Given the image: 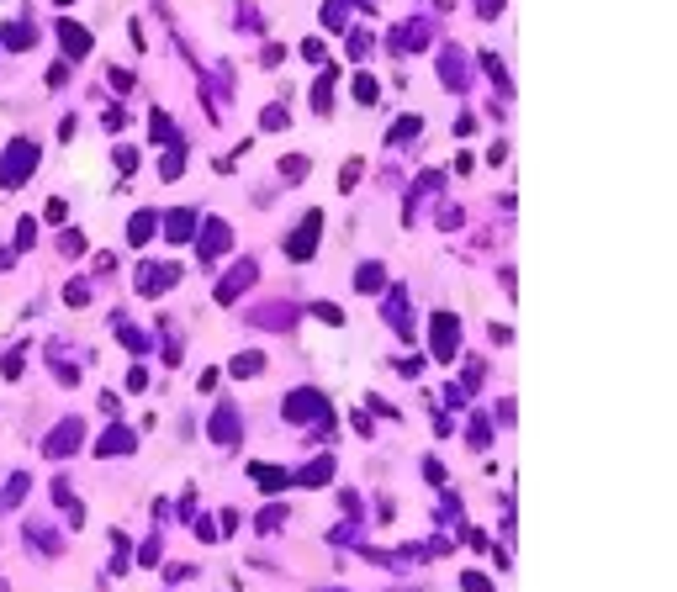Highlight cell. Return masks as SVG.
I'll return each instance as SVG.
<instances>
[{
    "mask_svg": "<svg viewBox=\"0 0 677 592\" xmlns=\"http://www.w3.org/2000/svg\"><path fill=\"white\" fill-rule=\"evenodd\" d=\"M32 159H37V148H32V143H16V148H11V164L0 169V180H6V185H22V180H27V169H32Z\"/></svg>",
    "mask_w": 677,
    "mask_h": 592,
    "instance_id": "cell-1",
    "label": "cell"
},
{
    "mask_svg": "<svg viewBox=\"0 0 677 592\" xmlns=\"http://www.w3.org/2000/svg\"><path fill=\"white\" fill-rule=\"evenodd\" d=\"M318 227H323V217H318V212H307V227H297V233H291V244H286V249H291V260H312Z\"/></svg>",
    "mask_w": 677,
    "mask_h": 592,
    "instance_id": "cell-2",
    "label": "cell"
},
{
    "mask_svg": "<svg viewBox=\"0 0 677 592\" xmlns=\"http://www.w3.org/2000/svg\"><path fill=\"white\" fill-rule=\"evenodd\" d=\"M254 275H260V265H254V260H244V265H238V270H233V275H228V281H223V286H217V302H233V296H238V291H244V286H249V281H254Z\"/></svg>",
    "mask_w": 677,
    "mask_h": 592,
    "instance_id": "cell-3",
    "label": "cell"
},
{
    "mask_svg": "<svg viewBox=\"0 0 677 592\" xmlns=\"http://www.w3.org/2000/svg\"><path fill=\"white\" fill-rule=\"evenodd\" d=\"M74 444H80V418H69V423H64L59 434L48 439V455H69Z\"/></svg>",
    "mask_w": 677,
    "mask_h": 592,
    "instance_id": "cell-4",
    "label": "cell"
},
{
    "mask_svg": "<svg viewBox=\"0 0 677 592\" xmlns=\"http://www.w3.org/2000/svg\"><path fill=\"white\" fill-rule=\"evenodd\" d=\"M233 244V233H228V223H212L207 227V238H202V249H207V260H217V254Z\"/></svg>",
    "mask_w": 677,
    "mask_h": 592,
    "instance_id": "cell-5",
    "label": "cell"
},
{
    "mask_svg": "<svg viewBox=\"0 0 677 592\" xmlns=\"http://www.w3.org/2000/svg\"><path fill=\"white\" fill-rule=\"evenodd\" d=\"M265 370V355H238L233 360V376H260Z\"/></svg>",
    "mask_w": 677,
    "mask_h": 592,
    "instance_id": "cell-6",
    "label": "cell"
},
{
    "mask_svg": "<svg viewBox=\"0 0 677 592\" xmlns=\"http://www.w3.org/2000/svg\"><path fill=\"white\" fill-rule=\"evenodd\" d=\"M59 37H64V48H69V53H85V48H90V43H85V32H80V27H69V22L59 27Z\"/></svg>",
    "mask_w": 677,
    "mask_h": 592,
    "instance_id": "cell-7",
    "label": "cell"
},
{
    "mask_svg": "<svg viewBox=\"0 0 677 592\" xmlns=\"http://www.w3.org/2000/svg\"><path fill=\"white\" fill-rule=\"evenodd\" d=\"M165 233H169V238H190V212H175V217L165 223Z\"/></svg>",
    "mask_w": 677,
    "mask_h": 592,
    "instance_id": "cell-8",
    "label": "cell"
},
{
    "mask_svg": "<svg viewBox=\"0 0 677 592\" xmlns=\"http://www.w3.org/2000/svg\"><path fill=\"white\" fill-rule=\"evenodd\" d=\"M328 465H333V460H312V465H307V476H302V481H307V486L328 481Z\"/></svg>",
    "mask_w": 677,
    "mask_h": 592,
    "instance_id": "cell-9",
    "label": "cell"
},
{
    "mask_svg": "<svg viewBox=\"0 0 677 592\" xmlns=\"http://www.w3.org/2000/svg\"><path fill=\"white\" fill-rule=\"evenodd\" d=\"M127 444H132V439L117 428V434H106V439H101V455H111V450H127Z\"/></svg>",
    "mask_w": 677,
    "mask_h": 592,
    "instance_id": "cell-10",
    "label": "cell"
},
{
    "mask_svg": "<svg viewBox=\"0 0 677 592\" xmlns=\"http://www.w3.org/2000/svg\"><path fill=\"white\" fill-rule=\"evenodd\" d=\"M254 481H260V486H281L286 476H281V471H270V465H254Z\"/></svg>",
    "mask_w": 677,
    "mask_h": 592,
    "instance_id": "cell-11",
    "label": "cell"
},
{
    "mask_svg": "<svg viewBox=\"0 0 677 592\" xmlns=\"http://www.w3.org/2000/svg\"><path fill=\"white\" fill-rule=\"evenodd\" d=\"M180 164H186V154L175 148V154H165V169H159V175H165V180H175V175H180Z\"/></svg>",
    "mask_w": 677,
    "mask_h": 592,
    "instance_id": "cell-12",
    "label": "cell"
},
{
    "mask_svg": "<svg viewBox=\"0 0 677 592\" xmlns=\"http://www.w3.org/2000/svg\"><path fill=\"white\" fill-rule=\"evenodd\" d=\"M355 95H360V101H376V80H370V74H360V80H355Z\"/></svg>",
    "mask_w": 677,
    "mask_h": 592,
    "instance_id": "cell-13",
    "label": "cell"
},
{
    "mask_svg": "<svg viewBox=\"0 0 677 592\" xmlns=\"http://www.w3.org/2000/svg\"><path fill=\"white\" fill-rule=\"evenodd\" d=\"M281 127H286V111L270 106V111H265V132H281Z\"/></svg>",
    "mask_w": 677,
    "mask_h": 592,
    "instance_id": "cell-14",
    "label": "cell"
},
{
    "mask_svg": "<svg viewBox=\"0 0 677 592\" xmlns=\"http://www.w3.org/2000/svg\"><path fill=\"white\" fill-rule=\"evenodd\" d=\"M281 175H286V180H297V175H307V159H286V164H281Z\"/></svg>",
    "mask_w": 677,
    "mask_h": 592,
    "instance_id": "cell-15",
    "label": "cell"
},
{
    "mask_svg": "<svg viewBox=\"0 0 677 592\" xmlns=\"http://www.w3.org/2000/svg\"><path fill=\"white\" fill-rule=\"evenodd\" d=\"M370 286H381V270H376V265H365V270H360V291H370Z\"/></svg>",
    "mask_w": 677,
    "mask_h": 592,
    "instance_id": "cell-16",
    "label": "cell"
},
{
    "mask_svg": "<svg viewBox=\"0 0 677 592\" xmlns=\"http://www.w3.org/2000/svg\"><path fill=\"white\" fill-rule=\"evenodd\" d=\"M117 164L122 169H138V148H117Z\"/></svg>",
    "mask_w": 677,
    "mask_h": 592,
    "instance_id": "cell-17",
    "label": "cell"
},
{
    "mask_svg": "<svg viewBox=\"0 0 677 592\" xmlns=\"http://www.w3.org/2000/svg\"><path fill=\"white\" fill-rule=\"evenodd\" d=\"M466 592H492V587H487V577H471L466 571Z\"/></svg>",
    "mask_w": 677,
    "mask_h": 592,
    "instance_id": "cell-18",
    "label": "cell"
},
{
    "mask_svg": "<svg viewBox=\"0 0 677 592\" xmlns=\"http://www.w3.org/2000/svg\"><path fill=\"white\" fill-rule=\"evenodd\" d=\"M59 6H69V0H59Z\"/></svg>",
    "mask_w": 677,
    "mask_h": 592,
    "instance_id": "cell-19",
    "label": "cell"
}]
</instances>
